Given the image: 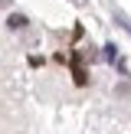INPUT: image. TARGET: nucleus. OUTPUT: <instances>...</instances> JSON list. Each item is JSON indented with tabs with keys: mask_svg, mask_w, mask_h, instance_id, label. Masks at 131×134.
<instances>
[{
	"mask_svg": "<svg viewBox=\"0 0 131 134\" xmlns=\"http://www.w3.org/2000/svg\"><path fill=\"white\" fill-rule=\"evenodd\" d=\"M105 56H108V62L115 65V69L121 72V75H128V65L121 62V56H118V49H115V43H108V46H105Z\"/></svg>",
	"mask_w": 131,
	"mask_h": 134,
	"instance_id": "nucleus-1",
	"label": "nucleus"
},
{
	"mask_svg": "<svg viewBox=\"0 0 131 134\" xmlns=\"http://www.w3.org/2000/svg\"><path fill=\"white\" fill-rule=\"evenodd\" d=\"M72 75H75V85H85L89 82V75H85V65H82V56H72Z\"/></svg>",
	"mask_w": 131,
	"mask_h": 134,
	"instance_id": "nucleus-2",
	"label": "nucleus"
},
{
	"mask_svg": "<svg viewBox=\"0 0 131 134\" xmlns=\"http://www.w3.org/2000/svg\"><path fill=\"white\" fill-rule=\"evenodd\" d=\"M7 26H10V30H26V16L23 13H10V16H7Z\"/></svg>",
	"mask_w": 131,
	"mask_h": 134,
	"instance_id": "nucleus-3",
	"label": "nucleus"
},
{
	"mask_svg": "<svg viewBox=\"0 0 131 134\" xmlns=\"http://www.w3.org/2000/svg\"><path fill=\"white\" fill-rule=\"evenodd\" d=\"M72 3H75V7H85V3H89V0H72Z\"/></svg>",
	"mask_w": 131,
	"mask_h": 134,
	"instance_id": "nucleus-4",
	"label": "nucleus"
}]
</instances>
